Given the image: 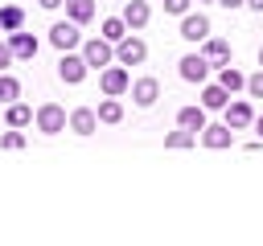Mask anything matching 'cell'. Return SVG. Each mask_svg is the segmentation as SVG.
<instances>
[{"instance_id":"5bb4252c","label":"cell","mask_w":263,"mask_h":246,"mask_svg":"<svg viewBox=\"0 0 263 246\" xmlns=\"http://www.w3.org/2000/svg\"><path fill=\"white\" fill-rule=\"evenodd\" d=\"M210 37V16L205 12H185L181 16V41H205Z\"/></svg>"},{"instance_id":"cb8c5ba5","label":"cell","mask_w":263,"mask_h":246,"mask_svg":"<svg viewBox=\"0 0 263 246\" xmlns=\"http://www.w3.org/2000/svg\"><path fill=\"white\" fill-rule=\"evenodd\" d=\"M29 139H25V127H4V135H0V148L4 152H21Z\"/></svg>"},{"instance_id":"2e32d148","label":"cell","mask_w":263,"mask_h":246,"mask_svg":"<svg viewBox=\"0 0 263 246\" xmlns=\"http://www.w3.org/2000/svg\"><path fill=\"white\" fill-rule=\"evenodd\" d=\"M62 8H66V20H74L78 29H82V25H90V20L99 16L95 0H62Z\"/></svg>"},{"instance_id":"83f0119b","label":"cell","mask_w":263,"mask_h":246,"mask_svg":"<svg viewBox=\"0 0 263 246\" xmlns=\"http://www.w3.org/2000/svg\"><path fill=\"white\" fill-rule=\"evenodd\" d=\"M160 4H164V12H168V16H185L193 0H160Z\"/></svg>"},{"instance_id":"d6986e66","label":"cell","mask_w":263,"mask_h":246,"mask_svg":"<svg viewBox=\"0 0 263 246\" xmlns=\"http://www.w3.org/2000/svg\"><path fill=\"white\" fill-rule=\"evenodd\" d=\"M33 123V107H25L21 98L4 102V127H29Z\"/></svg>"},{"instance_id":"836d02e7","label":"cell","mask_w":263,"mask_h":246,"mask_svg":"<svg viewBox=\"0 0 263 246\" xmlns=\"http://www.w3.org/2000/svg\"><path fill=\"white\" fill-rule=\"evenodd\" d=\"M259 70H263V45H259Z\"/></svg>"},{"instance_id":"9c48e42d","label":"cell","mask_w":263,"mask_h":246,"mask_svg":"<svg viewBox=\"0 0 263 246\" xmlns=\"http://www.w3.org/2000/svg\"><path fill=\"white\" fill-rule=\"evenodd\" d=\"M251 119H255V107H251L247 98H230V102L222 107V123H226L230 131H247Z\"/></svg>"},{"instance_id":"7402d4cb","label":"cell","mask_w":263,"mask_h":246,"mask_svg":"<svg viewBox=\"0 0 263 246\" xmlns=\"http://www.w3.org/2000/svg\"><path fill=\"white\" fill-rule=\"evenodd\" d=\"M16 29H25V8L4 4L0 8V33H16Z\"/></svg>"},{"instance_id":"d590c367","label":"cell","mask_w":263,"mask_h":246,"mask_svg":"<svg viewBox=\"0 0 263 246\" xmlns=\"http://www.w3.org/2000/svg\"><path fill=\"white\" fill-rule=\"evenodd\" d=\"M148 4H156V0H148Z\"/></svg>"},{"instance_id":"30bf717a","label":"cell","mask_w":263,"mask_h":246,"mask_svg":"<svg viewBox=\"0 0 263 246\" xmlns=\"http://www.w3.org/2000/svg\"><path fill=\"white\" fill-rule=\"evenodd\" d=\"M132 107H156V98H160V82L152 78V74H140V78H132Z\"/></svg>"},{"instance_id":"e575fe53","label":"cell","mask_w":263,"mask_h":246,"mask_svg":"<svg viewBox=\"0 0 263 246\" xmlns=\"http://www.w3.org/2000/svg\"><path fill=\"white\" fill-rule=\"evenodd\" d=\"M205 4H214V0H205Z\"/></svg>"},{"instance_id":"8992f818","label":"cell","mask_w":263,"mask_h":246,"mask_svg":"<svg viewBox=\"0 0 263 246\" xmlns=\"http://www.w3.org/2000/svg\"><path fill=\"white\" fill-rule=\"evenodd\" d=\"M197 53L210 61V70H222V66H230V37H205V41H197Z\"/></svg>"},{"instance_id":"ffe728a7","label":"cell","mask_w":263,"mask_h":246,"mask_svg":"<svg viewBox=\"0 0 263 246\" xmlns=\"http://www.w3.org/2000/svg\"><path fill=\"white\" fill-rule=\"evenodd\" d=\"M205 123H210V119H205V107H201V102H197V107H181V111H177V127H185V131H193V135H197Z\"/></svg>"},{"instance_id":"484cf974","label":"cell","mask_w":263,"mask_h":246,"mask_svg":"<svg viewBox=\"0 0 263 246\" xmlns=\"http://www.w3.org/2000/svg\"><path fill=\"white\" fill-rule=\"evenodd\" d=\"M12 98H21V82L4 70V74H0V107H4V102H12Z\"/></svg>"},{"instance_id":"7c38bea8","label":"cell","mask_w":263,"mask_h":246,"mask_svg":"<svg viewBox=\"0 0 263 246\" xmlns=\"http://www.w3.org/2000/svg\"><path fill=\"white\" fill-rule=\"evenodd\" d=\"M66 127H70L74 135L90 139V135L99 131V115H95V107H74V111H70V119H66Z\"/></svg>"},{"instance_id":"5b68a950","label":"cell","mask_w":263,"mask_h":246,"mask_svg":"<svg viewBox=\"0 0 263 246\" xmlns=\"http://www.w3.org/2000/svg\"><path fill=\"white\" fill-rule=\"evenodd\" d=\"M127 86H132V74H127L119 61H111V66L99 70V90H103V94L119 98V94H127Z\"/></svg>"},{"instance_id":"e0dca14e","label":"cell","mask_w":263,"mask_h":246,"mask_svg":"<svg viewBox=\"0 0 263 246\" xmlns=\"http://www.w3.org/2000/svg\"><path fill=\"white\" fill-rule=\"evenodd\" d=\"M230 102V90L226 86H218V82H201V107L205 111H222Z\"/></svg>"},{"instance_id":"ac0fdd59","label":"cell","mask_w":263,"mask_h":246,"mask_svg":"<svg viewBox=\"0 0 263 246\" xmlns=\"http://www.w3.org/2000/svg\"><path fill=\"white\" fill-rule=\"evenodd\" d=\"M95 115H99V123H107V127H115V123H123V102L119 98H111V94H103V102L95 107Z\"/></svg>"},{"instance_id":"ba28073f","label":"cell","mask_w":263,"mask_h":246,"mask_svg":"<svg viewBox=\"0 0 263 246\" xmlns=\"http://www.w3.org/2000/svg\"><path fill=\"white\" fill-rule=\"evenodd\" d=\"M86 74H90V66L82 61V53H78V49H70V53H62V57H58V78H62L66 86L86 82Z\"/></svg>"},{"instance_id":"44dd1931","label":"cell","mask_w":263,"mask_h":246,"mask_svg":"<svg viewBox=\"0 0 263 246\" xmlns=\"http://www.w3.org/2000/svg\"><path fill=\"white\" fill-rule=\"evenodd\" d=\"M214 74H218V86H226L230 94H238V90L247 86V74L234 70V66H222V70H214Z\"/></svg>"},{"instance_id":"4316f807","label":"cell","mask_w":263,"mask_h":246,"mask_svg":"<svg viewBox=\"0 0 263 246\" xmlns=\"http://www.w3.org/2000/svg\"><path fill=\"white\" fill-rule=\"evenodd\" d=\"M251 98H263V70L259 74H247V86H242Z\"/></svg>"},{"instance_id":"3957f363","label":"cell","mask_w":263,"mask_h":246,"mask_svg":"<svg viewBox=\"0 0 263 246\" xmlns=\"http://www.w3.org/2000/svg\"><path fill=\"white\" fill-rule=\"evenodd\" d=\"M45 41H49L58 53H70V49H78V45H82V29H78L74 20H53V25H49V33H45Z\"/></svg>"},{"instance_id":"9a60e30c","label":"cell","mask_w":263,"mask_h":246,"mask_svg":"<svg viewBox=\"0 0 263 246\" xmlns=\"http://www.w3.org/2000/svg\"><path fill=\"white\" fill-rule=\"evenodd\" d=\"M123 25H127V33H140L148 20H152V4L148 0H132V4H123Z\"/></svg>"},{"instance_id":"4fadbf2b","label":"cell","mask_w":263,"mask_h":246,"mask_svg":"<svg viewBox=\"0 0 263 246\" xmlns=\"http://www.w3.org/2000/svg\"><path fill=\"white\" fill-rule=\"evenodd\" d=\"M197 144H201V148L222 152V148H230V144H234V131H230L226 123H205V127L197 131Z\"/></svg>"},{"instance_id":"d6a6232c","label":"cell","mask_w":263,"mask_h":246,"mask_svg":"<svg viewBox=\"0 0 263 246\" xmlns=\"http://www.w3.org/2000/svg\"><path fill=\"white\" fill-rule=\"evenodd\" d=\"M37 8H62V0H37Z\"/></svg>"},{"instance_id":"8fae6325","label":"cell","mask_w":263,"mask_h":246,"mask_svg":"<svg viewBox=\"0 0 263 246\" xmlns=\"http://www.w3.org/2000/svg\"><path fill=\"white\" fill-rule=\"evenodd\" d=\"M8 49H12V57H16V61H33V57H37V49H41V41H37L29 29H16V33H8Z\"/></svg>"},{"instance_id":"4dcf8cb0","label":"cell","mask_w":263,"mask_h":246,"mask_svg":"<svg viewBox=\"0 0 263 246\" xmlns=\"http://www.w3.org/2000/svg\"><path fill=\"white\" fill-rule=\"evenodd\" d=\"M218 8H242V0H214Z\"/></svg>"},{"instance_id":"7a4b0ae2","label":"cell","mask_w":263,"mask_h":246,"mask_svg":"<svg viewBox=\"0 0 263 246\" xmlns=\"http://www.w3.org/2000/svg\"><path fill=\"white\" fill-rule=\"evenodd\" d=\"M115 61H119L123 70L144 66V61H148V41H140L136 33H123V37L115 41Z\"/></svg>"},{"instance_id":"277c9868","label":"cell","mask_w":263,"mask_h":246,"mask_svg":"<svg viewBox=\"0 0 263 246\" xmlns=\"http://www.w3.org/2000/svg\"><path fill=\"white\" fill-rule=\"evenodd\" d=\"M78 53H82V61L90 66V70H103V66H111L115 61V45L111 41H103V37H82V45H78Z\"/></svg>"},{"instance_id":"603a6c76","label":"cell","mask_w":263,"mask_h":246,"mask_svg":"<svg viewBox=\"0 0 263 246\" xmlns=\"http://www.w3.org/2000/svg\"><path fill=\"white\" fill-rule=\"evenodd\" d=\"M123 33H127L123 16H103V20H99V37H103V41H111V45H115Z\"/></svg>"},{"instance_id":"f546056e","label":"cell","mask_w":263,"mask_h":246,"mask_svg":"<svg viewBox=\"0 0 263 246\" xmlns=\"http://www.w3.org/2000/svg\"><path fill=\"white\" fill-rule=\"evenodd\" d=\"M251 127L259 131V139H263V111H255V119H251Z\"/></svg>"},{"instance_id":"6da1fadb","label":"cell","mask_w":263,"mask_h":246,"mask_svg":"<svg viewBox=\"0 0 263 246\" xmlns=\"http://www.w3.org/2000/svg\"><path fill=\"white\" fill-rule=\"evenodd\" d=\"M66 119H70V111H66L62 102H41V107H33V127H37L41 135H62V131H66Z\"/></svg>"},{"instance_id":"f1b7e54d","label":"cell","mask_w":263,"mask_h":246,"mask_svg":"<svg viewBox=\"0 0 263 246\" xmlns=\"http://www.w3.org/2000/svg\"><path fill=\"white\" fill-rule=\"evenodd\" d=\"M12 61H16V57H12V49H8V41H0V74H4V70L12 66Z\"/></svg>"},{"instance_id":"d4e9b609","label":"cell","mask_w":263,"mask_h":246,"mask_svg":"<svg viewBox=\"0 0 263 246\" xmlns=\"http://www.w3.org/2000/svg\"><path fill=\"white\" fill-rule=\"evenodd\" d=\"M193 144H197V135L185 131V127H173V131L164 135V148H177V152H181V148H193Z\"/></svg>"},{"instance_id":"52a82bcc","label":"cell","mask_w":263,"mask_h":246,"mask_svg":"<svg viewBox=\"0 0 263 246\" xmlns=\"http://www.w3.org/2000/svg\"><path fill=\"white\" fill-rule=\"evenodd\" d=\"M177 74H181V82H189V86H201V82H210V61L201 57V53H185L181 61H177Z\"/></svg>"},{"instance_id":"1f68e13d","label":"cell","mask_w":263,"mask_h":246,"mask_svg":"<svg viewBox=\"0 0 263 246\" xmlns=\"http://www.w3.org/2000/svg\"><path fill=\"white\" fill-rule=\"evenodd\" d=\"M242 8H255V12H263V0H242Z\"/></svg>"}]
</instances>
